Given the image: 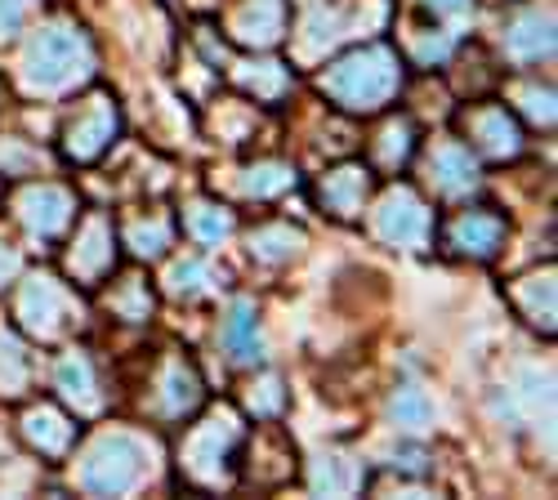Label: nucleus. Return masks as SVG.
<instances>
[{
	"mask_svg": "<svg viewBox=\"0 0 558 500\" xmlns=\"http://www.w3.org/2000/svg\"><path fill=\"white\" fill-rule=\"evenodd\" d=\"M402 85V68H398V54L385 50V45H366V50H353L349 59H340L327 76H322V89L353 108V112H376L385 108Z\"/></svg>",
	"mask_w": 558,
	"mask_h": 500,
	"instance_id": "1",
	"label": "nucleus"
},
{
	"mask_svg": "<svg viewBox=\"0 0 558 500\" xmlns=\"http://www.w3.org/2000/svg\"><path fill=\"white\" fill-rule=\"evenodd\" d=\"M89 63H95V50L76 27H45L32 36L27 59H23V81L27 89H40V95H54V89L76 85Z\"/></svg>",
	"mask_w": 558,
	"mask_h": 500,
	"instance_id": "2",
	"label": "nucleus"
},
{
	"mask_svg": "<svg viewBox=\"0 0 558 500\" xmlns=\"http://www.w3.org/2000/svg\"><path fill=\"white\" fill-rule=\"evenodd\" d=\"M148 474V447L134 434H108L81 465V487L89 496H125Z\"/></svg>",
	"mask_w": 558,
	"mask_h": 500,
	"instance_id": "3",
	"label": "nucleus"
},
{
	"mask_svg": "<svg viewBox=\"0 0 558 500\" xmlns=\"http://www.w3.org/2000/svg\"><path fill=\"white\" fill-rule=\"evenodd\" d=\"M19 317H23V327L36 331L40 340H54V336L72 331L76 308H72V295L54 278H32L19 295Z\"/></svg>",
	"mask_w": 558,
	"mask_h": 500,
	"instance_id": "4",
	"label": "nucleus"
},
{
	"mask_svg": "<svg viewBox=\"0 0 558 500\" xmlns=\"http://www.w3.org/2000/svg\"><path fill=\"white\" fill-rule=\"evenodd\" d=\"M376 233L393 246L421 251L429 242V210L421 206V197H415L411 188H393L376 210Z\"/></svg>",
	"mask_w": 558,
	"mask_h": 500,
	"instance_id": "5",
	"label": "nucleus"
},
{
	"mask_svg": "<svg viewBox=\"0 0 558 500\" xmlns=\"http://www.w3.org/2000/svg\"><path fill=\"white\" fill-rule=\"evenodd\" d=\"M117 134V108L108 99H95L72 125H68V157L72 161H95Z\"/></svg>",
	"mask_w": 558,
	"mask_h": 500,
	"instance_id": "6",
	"label": "nucleus"
},
{
	"mask_svg": "<svg viewBox=\"0 0 558 500\" xmlns=\"http://www.w3.org/2000/svg\"><path fill=\"white\" fill-rule=\"evenodd\" d=\"M238 442V425H232L228 416H215V420H206L193 438H189V451H183V465H189L197 478H219V469H223V456H228V447Z\"/></svg>",
	"mask_w": 558,
	"mask_h": 500,
	"instance_id": "7",
	"label": "nucleus"
},
{
	"mask_svg": "<svg viewBox=\"0 0 558 500\" xmlns=\"http://www.w3.org/2000/svg\"><path fill=\"white\" fill-rule=\"evenodd\" d=\"M23 219H27V229L40 233V237H54L68 229V219H72V197L54 184H40V188H27L23 202H19Z\"/></svg>",
	"mask_w": 558,
	"mask_h": 500,
	"instance_id": "8",
	"label": "nucleus"
},
{
	"mask_svg": "<svg viewBox=\"0 0 558 500\" xmlns=\"http://www.w3.org/2000/svg\"><path fill=\"white\" fill-rule=\"evenodd\" d=\"M232 32H238V40L255 45V50L277 45L287 32V5L282 0H246L238 10V19H232Z\"/></svg>",
	"mask_w": 558,
	"mask_h": 500,
	"instance_id": "9",
	"label": "nucleus"
},
{
	"mask_svg": "<svg viewBox=\"0 0 558 500\" xmlns=\"http://www.w3.org/2000/svg\"><path fill=\"white\" fill-rule=\"evenodd\" d=\"M505 50L519 63H541L554 54V19L549 14H523L505 36Z\"/></svg>",
	"mask_w": 558,
	"mask_h": 500,
	"instance_id": "10",
	"label": "nucleus"
},
{
	"mask_svg": "<svg viewBox=\"0 0 558 500\" xmlns=\"http://www.w3.org/2000/svg\"><path fill=\"white\" fill-rule=\"evenodd\" d=\"M366 188H371V179L362 166H340L322 179V202H327V210H336L340 219H353L366 202Z\"/></svg>",
	"mask_w": 558,
	"mask_h": 500,
	"instance_id": "11",
	"label": "nucleus"
},
{
	"mask_svg": "<svg viewBox=\"0 0 558 500\" xmlns=\"http://www.w3.org/2000/svg\"><path fill=\"white\" fill-rule=\"evenodd\" d=\"M59 393L76 406V412H99V380H95V367H89V357L85 353H68L59 362Z\"/></svg>",
	"mask_w": 558,
	"mask_h": 500,
	"instance_id": "12",
	"label": "nucleus"
},
{
	"mask_svg": "<svg viewBox=\"0 0 558 500\" xmlns=\"http://www.w3.org/2000/svg\"><path fill=\"white\" fill-rule=\"evenodd\" d=\"M470 130H474V139H478V148L487 157H514L519 153V125H514V117H509L505 108L474 112Z\"/></svg>",
	"mask_w": 558,
	"mask_h": 500,
	"instance_id": "13",
	"label": "nucleus"
},
{
	"mask_svg": "<svg viewBox=\"0 0 558 500\" xmlns=\"http://www.w3.org/2000/svg\"><path fill=\"white\" fill-rule=\"evenodd\" d=\"M429 174H434V184H438L447 197H460V193H470V188L478 184L474 157L464 153V148H456V144H447V148H438V153L429 157Z\"/></svg>",
	"mask_w": 558,
	"mask_h": 500,
	"instance_id": "14",
	"label": "nucleus"
},
{
	"mask_svg": "<svg viewBox=\"0 0 558 500\" xmlns=\"http://www.w3.org/2000/svg\"><path fill=\"white\" fill-rule=\"evenodd\" d=\"M112 264V233H108V223L95 215L85 223V233L72 251V272H81V278H104Z\"/></svg>",
	"mask_w": 558,
	"mask_h": 500,
	"instance_id": "15",
	"label": "nucleus"
},
{
	"mask_svg": "<svg viewBox=\"0 0 558 500\" xmlns=\"http://www.w3.org/2000/svg\"><path fill=\"white\" fill-rule=\"evenodd\" d=\"M500 242H505V223H500L496 215H487V210H474V215H464V219L456 223V246H460L464 255L487 259V255L500 251Z\"/></svg>",
	"mask_w": 558,
	"mask_h": 500,
	"instance_id": "16",
	"label": "nucleus"
},
{
	"mask_svg": "<svg viewBox=\"0 0 558 500\" xmlns=\"http://www.w3.org/2000/svg\"><path fill=\"white\" fill-rule=\"evenodd\" d=\"M223 344L238 362H259L264 357V344H259V322H255V304L251 300H238L232 308L228 327H223Z\"/></svg>",
	"mask_w": 558,
	"mask_h": 500,
	"instance_id": "17",
	"label": "nucleus"
},
{
	"mask_svg": "<svg viewBox=\"0 0 558 500\" xmlns=\"http://www.w3.org/2000/svg\"><path fill=\"white\" fill-rule=\"evenodd\" d=\"M23 434L32 447L45 451V456H63L68 442H72V425L59 412H50V406H36V412L23 420Z\"/></svg>",
	"mask_w": 558,
	"mask_h": 500,
	"instance_id": "18",
	"label": "nucleus"
},
{
	"mask_svg": "<svg viewBox=\"0 0 558 500\" xmlns=\"http://www.w3.org/2000/svg\"><path fill=\"white\" fill-rule=\"evenodd\" d=\"M357 483H362V469L349 456H322L313 465V491L322 496H349Z\"/></svg>",
	"mask_w": 558,
	"mask_h": 500,
	"instance_id": "19",
	"label": "nucleus"
},
{
	"mask_svg": "<svg viewBox=\"0 0 558 500\" xmlns=\"http://www.w3.org/2000/svg\"><path fill=\"white\" fill-rule=\"evenodd\" d=\"M300 246H304V233L291 229V223H272V229H259L251 237V251L268 264H287L291 255H300Z\"/></svg>",
	"mask_w": 558,
	"mask_h": 500,
	"instance_id": "20",
	"label": "nucleus"
},
{
	"mask_svg": "<svg viewBox=\"0 0 558 500\" xmlns=\"http://www.w3.org/2000/svg\"><path fill=\"white\" fill-rule=\"evenodd\" d=\"M295 188V170L291 166H277V161H264V166H251L246 179H242V193L246 197H277Z\"/></svg>",
	"mask_w": 558,
	"mask_h": 500,
	"instance_id": "21",
	"label": "nucleus"
},
{
	"mask_svg": "<svg viewBox=\"0 0 558 500\" xmlns=\"http://www.w3.org/2000/svg\"><path fill=\"white\" fill-rule=\"evenodd\" d=\"M202 398V380L193 367H183V362H174L170 376H166V412L170 416H183V412H193Z\"/></svg>",
	"mask_w": 558,
	"mask_h": 500,
	"instance_id": "22",
	"label": "nucleus"
},
{
	"mask_svg": "<svg viewBox=\"0 0 558 500\" xmlns=\"http://www.w3.org/2000/svg\"><path fill=\"white\" fill-rule=\"evenodd\" d=\"M27 385V353L23 344L10 336V331H0V393H23Z\"/></svg>",
	"mask_w": 558,
	"mask_h": 500,
	"instance_id": "23",
	"label": "nucleus"
},
{
	"mask_svg": "<svg viewBox=\"0 0 558 500\" xmlns=\"http://www.w3.org/2000/svg\"><path fill=\"white\" fill-rule=\"evenodd\" d=\"M189 229H193L197 242H210V246H215V242H223V237L232 233V210L202 202V206L189 210Z\"/></svg>",
	"mask_w": 558,
	"mask_h": 500,
	"instance_id": "24",
	"label": "nucleus"
},
{
	"mask_svg": "<svg viewBox=\"0 0 558 500\" xmlns=\"http://www.w3.org/2000/svg\"><path fill=\"white\" fill-rule=\"evenodd\" d=\"M389 412H393V425L402 429H425L434 420V402L425 398V389H398Z\"/></svg>",
	"mask_w": 558,
	"mask_h": 500,
	"instance_id": "25",
	"label": "nucleus"
},
{
	"mask_svg": "<svg viewBox=\"0 0 558 500\" xmlns=\"http://www.w3.org/2000/svg\"><path fill=\"white\" fill-rule=\"evenodd\" d=\"M438 19V36L447 40H460V32L474 23V0H425Z\"/></svg>",
	"mask_w": 558,
	"mask_h": 500,
	"instance_id": "26",
	"label": "nucleus"
},
{
	"mask_svg": "<svg viewBox=\"0 0 558 500\" xmlns=\"http://www.w3.org/2000/svg\"><path fill=\"white\" fill-rule=\"evenodd\" d=\"M170 291H174V295H202V291H210V264L197 259V255L179 259V264L170 268Z\"/></svg>",
	"mask_w": 558,
	"mask_h": 500,
	"instance_id": "27",
	"label": "nucleus"
},
{
	"mask_svg": "<svg viewBox=\"0 0 558 500\" xmlns=\"http://www.w3.org/2000/svg\"><path fill=\"white\" fill-rule=\"evenodd\" d=\"M242 81L255 89L259 99H277L287 89V68L282 63H255V72H242Z\"/></svg>",
	"mask_w": 558,
	"mask_h": 500,
	"instance_id": "28",
	"label": "nucleus"
},
{
	"mask_svg": "<svg viewBox=\"0 0 558 500\" xmlns=\"http://www.w3.org/2000/svg\"><path fill=\"white\" fill-rule=\"evenodd\" d=\"M523 300H527V308L536 313L532 322L554 327V282H549V278H532V282L523 286Z\"/></svg>",
	"mask_w": 558,
	"mask_h": 500,
	"instance_id": "29",
	"label": "nucleus"
},
{
	"mask_svg": "<svg viewBox=\"0 0 558 500\" xmlns=\"http://www.w3.org/2000/svg\"><path fill=\"white\" fill-rule=\"evenodd\" d=\"M166 242H170V229L161 219H153V223H138V229L130 233V246H134V255H161L166 251Z\"/></svg>",
	"mask_w": 558,
	"mask_h": 500,
	"instance_id": "30",
	"label": "nucleus"
},
{
	"mask_svg": "<svg viewBox=\"0 0 558 500\" xmlns=\"http://www.w3.org/2000/svg\"><path fill=\"white\" fill-rule=\"evenodd\" d=\"M112 308H117V313H125L130 322H144L148 308H153V300H148V291L138 286V282H130L121 295H112Z\"/></svg>",
	"mask_w": 558,
	"mask_h": 500,
	"instance_id": "31",
	"label": "nucleus"
},
{
	"mask_svg": "<svg viewBox=\"0 0 558 500\" xmlns=\"http://www.w3.org/2000/svg\"><path fill=\"white\" fill-rule=\"evenodd\" d=\"M380 139H385V144H380V161H385V166H398V161L407 157V148H411V130L398 121V125H389V130L380 134Z\"/></svg>",
	"mask_w": 558,
	"mask_h": 500,
	"instance_id": "32",
	"label": "nucleus"
},
{
	"mask_svg": "<svg viewBox=\"0 0 558 500\" xmlns=\"http://www.w3.org/2000/svg\"><path fill=\"white\" fill-rule=\"evenodd\" d=\"M27 23V0H0V40L19 36Z\"/></svg>",
	"mask_w": 558,
	"mask_h": 500,
	"instance_id": "33",
	"label": "nucleus"
},
{
	"mask_svg": "<svg viewBox=\"0 0 558 500\" xmlns=\"http://www.w3.org/2000/svg\"><path fill=\"white\" fill-rule=\"evenodd\" d=\"M251 406L259 416H272L277 406H282V385L277 380H268V385H259V393H251Z\"/></svg>",
	"mask_w": 558,
	"mask_h": 500,
	"instance_id": "34",
	"label": "nucleus"
},
{
	"mask_svg": "<svg viewBox=\"0 0 558 500\" xmlns=\"http://www.w3.org/2000/svg\"><path fill=\"white\" fill-rule=\"evenodd\" d=\"M527 112H532L536 121H554V108H549V89H545V95H536V89H527Z\"/></svg>",
	"mask_w": 558,
	"mask_h": 500,
	"instance_id": "35",
	"label": "nucleus"
}]
</instances>
